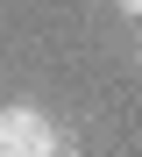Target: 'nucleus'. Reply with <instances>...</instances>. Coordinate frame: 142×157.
<instances>
[{
	"instance_id": "obj_3",
	"label": "nucleus",
	"mask_w": 142,
	"mask_h": 157,
	"mask_svg": "<svg viewBox=\"0 0 142 157\" xmlns=\"http://www.w3.org/2000/svg\"><path fill=\"white\" fill-rule=\"evenodd\" d=\"M57 157H78V150H57Z\"/></svg>"
},
{
	"instance_id": "obj_1",
	"label": "nucleus",
	"mask_w": 142,
	"mask_h": 157,
	"mask_svg": "<svg viewBox=\"0 0 142 157\" xmlns=\"http://www.w3.org/2000/svg\"><path fill=\"white\" fill-rule=\"evenodd\" d=\"M64 136H57V121L36 107V100H7L0 107V157H57Z\"/></svg>"
},
{
	"instance_id": "obj_2",
	"label": "nucleus",
	"mask_w": 142,
	"mask_h": 157,
	"mask_svg": "<svg viewBox=\"0 0 142 157\" xmlns=\"http://www.w3.org/2000/svg\"><path fill=\"white\" fill-rule=\"evenodd\" d=\"M114 7H121V14H128V21H135V14H142V0H114Z\"/></svg>"
}]
</instances>
